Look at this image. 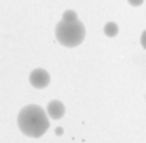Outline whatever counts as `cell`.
Wrapping results in <instances>:
<instances>
[{"label": "cell", "mask_w": 146, "mask_h": 143, "mask_svg": "<svg viewBox=\"0 0 146 143\" xmlns=\"http://www.w3.org/2000/svg\"><path fill=\"white\" fill-rule=\"evenodd\" d=\"M62 20H77V14L74 10H66L62 14Z\"/></svg>", "instance_id": "6"}, {"label": "cell", "mask_w": 146, "mask_h": 143, "mask_svg": "<svg viewBox=\"0 0 146 143\" xmlns=\"http://www.w3.org/2000/svg\"><path fill=\"white\" fill-rule=\"evenodd\" d=\"M64 113H66V106H64L60 101L54 100L47 104V114H49V118H52V120H60V118L64 116Z\"/></svg>", "instance_id": "4"}, {"label": "cell", "mask_w": 146, "mask_h": 143, "mask_svg": "<svg viewBox=\"0 0 146 143\" xmlns=\"http://www.w3.org/2000/svg\"><path fill=\"white\" fill-rule=\"evenodd\" d=\"M86 37L84 24L77 20H60L56 25V39L64 47H77Z\"/></svg>", "instance_id": "2"}, {"label": "cell", "mask_w": 146, "mask_h": 143, "mask_svg": "<svg viewBox=\"0 0 146 143\" xmlns=\"http://www.w3.org/2000/svg\"><path fill=\"white\" fill-rule=\"evenodd\" d=\"M17 125L24 135L30 138H40L49 130V114L39 104H29L20 110Z\"/></svg>", "instance_id": "1"}, {"label": "cell", "mask_w": 146, "mask_h": 143, "mask_svg": "<svg viewBox=\"0 0 146 143\" xmlns=\"http://www.w3.org/2000/svg\"><path fill=\"white\" fill-rule=\"evenodd\" d=\"M141 45H143V47L146 49V30L143 32V34H141Z\"/></svg>", "instance_id": "8"}, {"label": "cell", "mask_w": 146, "mask_h": 143, "mask_svg": "<svg viewBox=\"0 0 146 143\" xmlns=\"http://www.w3.org/2000/svg\"><path fill=\"white\" fill-rule=\"evenodd\" d=\"M104 34H106L108 37H114V35H117V24H114V22H108V24L104 25Z\"/></svg>", "instance_id": "5"}, {"label": "cell", "mask_w": 146, "mask_h": 143, "mask_svg": "<svg viewBox=\"0 0 146 143\" xmlns=\"http://www.w3.org/2000/svg\"><path fill=\"white\" fill-rule=\"evenodd\" d=\"M128 2H129V5H133V7H139L145 0H128Z\"/></svg>", "instance_id": "7"}, {"label": "cell", "mask_w": 146, "mask_h": 143, "mask_svg": "<svg viewBox=\"0 0 146 143\" xmlns=\"http://www.w3.org/2000/svg\"><path fill=\"white\" fill-rule=\"evenodd\" d=\"M29 81L34 88L44 89V88H47L49 83H50V76H49V72L45 71V69H34L29 76Z\"/></svg>", "instance_id": "3"}]
</instances>
